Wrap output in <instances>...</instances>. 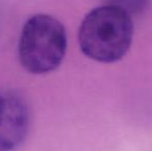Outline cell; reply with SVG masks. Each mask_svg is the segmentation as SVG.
Here are the masks:
<instances>
[{
  "label": "cell",
  "mask_w": 152,
  "mask_h": 151,
  "mask_svg": "<svg viewBox=\"0 0 152 151\" xmlns=\"http://www.w3.org/2000/svg\"><path fill=\"white\" fill-rule=\"evenodd\" d=\"M134 22L127 10L114 4L99 6L85 16L79 29L82 52L92 60L112 63L129 50Z\"/></svg>",
  "instance_id": "1"
},
{
  "label": "cell",
  "mask_w": 152,
  "mask_h": 151,
  "mask_svg": "<svg viewBox=\"0 0 152 151\" xmlns=\"http://www.w3.org/2000/svg\"><path fill=\"white\" fill-rule=\"evenodd\" d=\"M67 48L64 26L54 17L39 14L24 24L19 40V60L27 71L44 75L61 64Z\"/></svg>",
  "instance_id": "2"
},
{
  "label": "cell",
  "mask_w": 152,
  "mask_h": 151,
  "mask_svg": "<svg viewBox=\"0 0 152 151\" xmlns=\"http://www.w3.org/2000/svg\"><path fill=\"white\" fill-rule=\"evenodd\" d=\"M29 111L24 98L10 89H0V151H15L27 137Z\"/></svg>",
  "instance_id": "3"
},
{
  "label": "cell",
  "mask_w": 152,
  "mask_h": 151,
  "mask_svg": "<svg viewBox=\"0 0 152 151\" xmlns=\"http://www.w3.org/2000/svg\"><path fill=\"white\" fill-rule=\"evenodd\" d=\"M144 0H114V2L111 4H114L119 7H122L123 9L127 10L129 12V9H136L140 6V4Z\"/></svg>",
  "instance_id": "4"
}]
</instances>
